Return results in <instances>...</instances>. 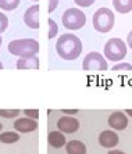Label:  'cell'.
Masks as SVG:
<instances>
[{"instance_id":"9c48e42d","label":"cell","mask_w":132,"mask_h":154,"mask_svg":"<svg viewBox=\"0 0 132 154\" xmlns=\"http://www.w3.org/2000/svg\"><path fill=\"white\" fill-rule=\"evenodd\" d=\"M108 125L114 131H124L128 126V117L122 111H114L108 117Z\"/></svg>"},{"instance_id":"603a6c76","label":"cell","mask_w":132,"mask_h":154,"mask_svg":"<svg viewBox=\"0 0 132 154\" xmlns=\"http://www.w3.org/2000/svg\"><path fill=\"white\" fill-rule=\"evenodd\" d=\"M96 0H74L75 4H78L79 7H90Z\"/></svg>"},{"instance_id":"52a82bcc","label":"cell","mask_w":132,"mask_h":154,"mask_svg":"<svg viewBox=\"0 0 132 154\" xmlns=\"http://www.w3.org/2000/svg\"><path fill=\"white\" fill-rule=\"evenodd\" d=\"M57 128L63 133H75L79 129V121L74 117L64 115L57 121Z\"/></svg>"},{"instance_id":"484cf974","label":"cell","mask_w":132,"mask_h":154,"mask_svg":"<svg viewBox=\"0 0 132 154\" xmlns=\"http://www.w3.org/2000/svg\"><path fill=\"white\" fill-rule=\"evenodd\" d=\"M127 46L132 49V31L128 33V36H127Z\"/></svg>"},{"instance_id":"ba28073f","label":"cell","mask_w":132,"mask_h":154,"mask_svg":"<svg viewBox=\"0 0 132 154\" xmlns=\"http://www.w3.org/2000/svg\"><path fill=\"white\" fill-rule=\"evenodd\" d=\"M24 24L31 29L39 28V6L33 4L24 13Z\"/></svg>"},{"instance_id":"1f68e13d","label":"cell","mask_w":132,"mask_h":154,"mask_svg":"<svg viewBox=\"0 0 132 154\" xmlns=\"http://www.w3.org/2000/svg\"><path fill=\"white\" fill-rule=\"evenodd\" d=\"M32 2H39V0H32Z\"/></svg>"},{"instance_id":"6da1fadb","label":"cell","mask_w":132,"mask_h":154,"mask_svg":"<svg viewBox=\"0 0 132 154\" xmlns=\"http://www.w3.org/2000/svg\"><path fill=\"white\" fill-rule=\"evenodd\" d=\"M56 51L63 60H77L82 53V42L72 33L61 35L56 43Z\"/></svg>"},{"instance_id":"4dcf8cb0","label":"cell","mask_w":132,"mask_h":154,"mask_svg":"<svg viewBox=\"0 0 132 154\" xmlns=\"http://www.w3.org/2000/svg\"><path fill=\"white\" fill-rule=\"evenodd\" d=\"M3 68V64H2V61H0V69Z\"/></svg>"},{"instance_id":"8fae6325","label":"cell","mask_w":132,"mask_h":154,"mask_svg":"<svg viewBox=\"0 0 132 154\" xmlns=\"http://www.w3.org/2000/svg\"><path fill=\"white\" fill-rule=\"evenodd\" d=\"M14 129L17 131L18 133H29V132H33L38 129V122L36 119L32 118H20L14 122Z\"/></svg>"},{"instance_id":"cb8c5ba5","label":"cell","mask_w":132,"mask_h":154,"mask_svg":"<svg viewBox=\"0 0 132 154\" xmlns=\"http://www.w3.org/2000/svg\"><path fill=\"white\" fill-rule=\"evenodd\" d=\"M57 6H58V0H49V8H47V11L53 13L57 8Z\"/></svg>"},{"instance_id":"ac0fdd59","label":"cell","mask_w":132,"mask_h":154,"mask_svg":"<svg viewBox=\"0 0 132 154\" xmlns=\"http://www.w3.org/2000/svg\"><path fill=\"white\" fill-rule=\"evenodd\" d=\"M47 24H49V39H54V38L57 36V32H58L57 24H56V21L52 20V18L47 20Z\"/></svg>"},{"instance_id":"7402d4cb","label":"cell","mask_w":132,"mask_h":154,"mask_svg":"<svg viewBox=\"0 0 132 154\" xmlns=\"http://www.w3.org/2000/svg\"><path fill=\"white\" fill-rule=\"evenodd\" d=\"M24 114H25V117L36 119V121L39 118V111H38V110H24Z\"/></svg>"},{"instance_id":"3957f363","label":"cell","mask_w":132,"mask_h":154,"mask_svg":"<svg viewBox=\"0 0 132 154\" xmlns=\"http://www.w3.org/2000/svg\"><path fill=\"white\" fill-rule=\"evenodd\" d=\"M115 22L114 13L107 7H100L95 11V14L92 17V24L93 28L100 33H107L110 32Z\"/></svg>"},{"instance_id":"7a4b0ae2","label":"cell","mask_w":132,"mask_h":154,"mask_svg":"<svg viewBox=\"0 0 132 154\" xmlns=\"http://www.w3.org/2000/svg\"><path fill=\"white\" fill-rule=\"evenodd\" d=\"M8 51L15 57H31L39 53V43L35 39H15L8 43Z\"/></svg>"},{"instance_id":"e0dca14e","label":"cell","mask_w":132,"mask_h":154,"mask_svg":"<svg viewBox=\"0 0 132 154\" xmlns=\"http://www.w3.org/2000/svg\"><path fill=\"white\" fill-rule=\"evenodd\" d=\"M20 0H0V8L4 11H13L18 7Z\"/></svg>"},{"instance_id":"4316f807","label":"cell","mask_w":132,"mask_h":154,"mask_svg":"<svg viewBox=\"0 0 132 154\" xmlns=\"http://www.w3.org/2000/svg\"><path fill=\"white\" fill-rule=\"evenodd\" d=\"M107 154H125V153H124V151H121V150H111V149H110Z\"/></svg>"},{"instance_id":"277c9868","label":"cell","mask_w":132,"mask_h":154,"mask_svg":"<svg viewBox=\"0 0 132 154\" xmlns=\"http://www.w3.org/2000/svg\"><path fill=\"white\" fill-rule=\"evenodd\" d=\"M127 43L120 38H113L104 45V57L110 61L118 63L127 56Z\"/></svg>"},{"instance_id":"ffe728a7","label":"cell","mask_w":132,"mask_h":154,"mask_svg":"<svg viewBox=\"0 0 132 154\" xmlns=\"http://www.w3.org/2000/svg\"><path fill=\"white\" fill-rule=\"evenodd\" d=\"M7 26H8V18H7V15L4 14V13H0V35L7 29Z\"/></svg>"},{"instance_id":"2e32d148","label":"cell","mask_w":132,"mask_h":154,"mask_svg":"<svg viewBox=\"0 0 132 154\" xmlns=\"http://www.w3.org/2000/svg\"><path fill=\"white\" fill-rule=\"evenodd\" d=\"M20 140V135L18 132H13V131H8V132H2L0 133V142L4 144H13L15 142Z\"/></svg>"},{"instance_id":"30bf717a","label":"cell","mask_w":132,"mask_h":154,"mask_svg":"<svg viewBox=\"0 0 132 154\" xmlns=\"http://www.w3.org/2000/svg\"><path fill=\"white\" fill-rule=\"evenodd\" d=\"M99 143L104 149H114L118 144V135L113 129H107L99 135Z\"/></svg>"},{"instance_id":"d6986e66","label":"cell","mask_w":132,"mask_h":154,"mask_svg":"<svg viewBox=\"0 0 132 154\" xmlns=\"http://www.w3.org/2000/svg\"><path fill=\"white\" fill-rule=\"evenodd\" d=\"M20 110H0V117L2 118H15L20 115Z\"/></svg>"},{"instance_id":"5bb4252c","label":"cell","mask_w":132,"mask_h":154,"mask_svg":"<svg viewBox=\"0 0 132 154\" xmlns=\"http://www.w3.org/2000/svg\"><path fill=\"white\" fill-rule=\"evenodd\" d=\"M67 154H86V146L79 140H70L65 143Z\"/></svg>"},{"instance_id":"44dd1931","label":"cell","mask_w":132,"mask_h":154,"mask_svg":"<svg viewBox=\"0 0 132 154\" xmlns=\"http://www.w3.org/2000/svg\"><path fill=\"white\" fill-rule=\"evenodd\" d=\"M113 71H132V65L129 63H118L113 67Z\"/></svg>"},{"instance_id":"f1b7e54d","label":"cell","mask_w":132,"mask_h":154,"mask_svg":"<svg viewBox=\"0 0 132 154\" xmlns=\"http://www.w3.org/2000/svg\"><path fill=\"white\" fill-rule=\"evenodd\" d=\"M2 129H3V124H0V132H2Z\"/></svg>"},{"instance_id":"5b68a950","label":"cell","mask_w":132,"mask_h":154,"mask_svg":"<svg viewBox=\"0 0 132 154\" xmlns=\"http://www.w3.org/2000/svg\"><path fill=\"white\" fill-rule=\"evenodd\" d=\"M61 21H63L64 28L70 29V31H77V29H81L86 24V15L79 8H67L64 11V14H63Z\"/></svg>"},{"instance_id":"f546056e","label":"cell","mask_w":132,"mask_h":154,"mask_svg":"<svg viewBox=\"0 0 132 154\" xmlns=\"http://www.w3.org/2000/svg\"><path fill=\"white\" fill-rule=\"evenodd\" d=\"M2 42H3V39H2V35H0V46H2Z\"/></svg>"},{"instance_id":"4fadbf2b","label":"cell","mask_w":132,"mask_h":154,"mask_svg":"<svg viewBox=\"0 0 132 154\" xmlns=\"http://www.w3.org/2000/svg\"><path fill=\"white\" fill-rule=\"evenodd\" d=\"M47 142H49V144L52 147H54V149H61V147L65 146L67 139H65V136L60 131H52V132L47 135Z\"/></svg>"},{"instance_id":"7c38bea8","label":"cell","mask_w":132,"mask_h":154,"mask_svg":"<svg viewBox=\"0 0 132 154\" xmlns=\"http://www.w3.org/2000/svg\"><path fill=\"white\" fill-rule=\"evenodd\" d=\"M18 69H39L40 63L39 58L36 56H31V57H20L15 64Z\"/></svg>"},{"instance_id":"8992f818","label":"cell","mask_w":132,"mask_h":154,"mask_svg":"<svg viewBox=\"0 0 132 154\" xmlns=\"http://www.w3.org/2000/svg\"><path fill=\"white\" fill-rule=\"evenodd\" d=\"M108 68L106 58L97 51H90L82 61V69L85 71H106Z\"/></svg>"},{"instance_id":"9a60e30c","label":"cell","mask_w":132,"mask_h":154,"mask_svg":"<svg viewBox=\"0 0 132 154\" xmlns=\"http://www.w3.org/2000/svg\"><path fill=\"white\" fill-rule=\"evenodd\" d=\"M113 6L118 13L127 14L132 11V0H113Z\"/></svg>"},{"instance_id":"d4e9b609","label":"cell","mask_w":132,"mask_h":154,"mask_svg":"<svg viewBox=\"0 0 132 154\" xmlns=\"http://www.w3.org/2000/svg\"><path fill=\"white\" fill-rule=\"evenodd\" d=\"M61 112H64V115H74L79 111L78 110H61Z\"/></svg>"},{"instance_id":"83f0119b","label":"cell","mask_w":132,"mask_h":154,"mask_svg":"<svg viewBox=\"0 0 132 154\" xmlns=\"http://www.w3.org/2000/svg\"><path fill=\"white\" fill-rule=\"evenodd\" d=\"M125 112H127L129 117H132V110H125Z\"/></svg>"}]
</instances>
